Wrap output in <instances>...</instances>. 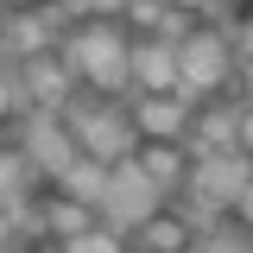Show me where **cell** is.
<instances>
[{"instance_id": "1", "label": "cell", "mask_w": 253, "mask_h": 253, "mask_svg": "<svg viewBox=\"0 0 253 253\" xmlns=\"http://www.w3.org/2000/svg\"><path fill=\"white\" fill-rule=\"evenodd\" d=\"M63 126H70V139H76V152L95 158V165H121L126 152H133V126H126V114H114V108H95V101H76L70 114H63Z\"/></svg>"}, {"instance_id": "2", "label": "cell", "mask_w": 253, "mask_h": 253, "mask_svg": "<svg viewBox=\"0 0 253 253\" xmlns=\"http://www.w3.org/2000/svg\"><path fill=\"white\" fill-rule=\"evenodd\" d=\"M63 63L76 70V76H89L95 89H126V38L114 26H83L70 44H63Z\"/></svg>"}, {"instance_id": "3", "label": "cell", "mask_w": 253, "mask_h": 253, "mask_svg": "<svg viewBox=\"0 0 253 253\" xmlns=\"http://www.w3.org/2000/svg\"><path fill=\"white\" fill-rule=\"evenodd\" d=\"M171 57H177V95L184 89H221L228 83V44H221L215 32H190L171 44Z\"/></svg>"}, {"instance_id": "4", "label": "cell", "mask_w": 253, "mask_h": 253, "mask_svg": "<svg viewBox=\"0 0 253 253\" xmlns=\"http://www.w3.org/2000/svg\"><path fill=\"white\" fill-rule=\"evenodd\" d=\"M101 209H108V221H114V228L152 221V209H158V190L146 184V171H139L133 158H121V165H108V190H101Z\"/></svg>"}, {"instance_id": "5", "label": "cell", "mask_w": 253, "mask_h": 253, "mask_svg": "<svg viewBox=\"0 0 253 253\" xmlns=\"http://www.w3.org/2000/svg\"><path fill=\"white\" fill-rule=\"evenodd\" d=\"M13 76H19V108H32V114H57L63 101H70V63L51 57V51L26 57Z\"/></svg>"}, {"instance_id": "6", "label": "cell", "mask_w": 253, "mask_h": 253, "mask_svg": "<svg viewBox=\"0 0 253 253\" xmlns=\"http://www.w3.org/2000/svg\"><path fill=\"white\" fill-rule=\"evenodd\" d=\"M196 184V196L203 203H215V209H247V152H215V158H203V171L190 177Z\"/></svg>"}, {"instance_id": "7", "label": "cell", "mask_w": 253, "mask_h": 253, "mask_svg": "<svg viewBox=\"0 0 253 253\" xmlns=\"http://www.w3.org/2000/svg\"><path fill=\"white\" fill-rule=\"evenodd\" d=\"M26 165L51 171V177H63V171L76 165V139H70V126H63L57 114H32L26 121Z\"/></svg>"}, {"instance_id": "8", "label": "cell", "mask_w": 253, "mask_h": 253, "mask_svg": "<svg viewBox=\"0 0 253 253\" xmlns=\"http://www.w3.org/2000/svg\"><path fill=\"white\" fill-rule=\"evenodd\" d=\"M184 126H190V101L184 95H146L133 108V133H146V139H177Z\"/></svg>"}, {"instance_id": "9", "label": "cell", "mask_w": 253, "mask_h": 253, "mask_svg": "<svg viewBox=\"0 0 253 253\" xmlns=\"http://www.w3.org/2000/svg\"><path fill=\"white\" fill-rule=\"evenodd\" d=\"M126 76H139L146 95H177V57H171V44H139V51H126Z\"/></svg>"}, {"instance_id": "10", "label": "cell", "mask_w": 253, "mask_h": 253, "mask_svg": "<svg viewBox=\"0 0 253 253\" xmlns=\"http://www.w3.org/2000/svg\"><path fill=\"white\" fill-rule=\"evenodd\" d=\"M126 158L146 171V184H152V190H165V184L184 177V152H177V139H152L146 152H126Z\"/></svg>"}, {"instance_id": "11", "label": "cell", "mask_w": 253, "mask_h": 253, "mask_svg": "<svg viewBox=\"0 0 253 253\" xmlns=\"http://www.w3.org/2000/svg\"><path fill=\"white\" fill-rule=\"evenodd\" d=\"M63 190H70V203H101V190H108V165H95V158H83L76 152V165L63 171Z\"/></svg>"}, {"instance_id": "12", "label": "cell", "mask_w": 253, "mask_h": 253, "mask_svg": "<svg viewBox=\"0 0 253 253\" xmlns=\"http://www.w3.org/2000/svg\"><path fill=\"white\" fill-rule=\"evenodd\" d=\"M0 38H6V44H13L19 57H38L51 32H44V19H38V13H13V19H6V32H0Z\"/></svg>"}, {"instance_id": "13", "label": "cell", "mask_w": 253, "mask_h": 253, "mask_svg": "<svg viewBox=\"0 0 253 253\" xmlns=\"http://www.w3.org/2000/svg\"><path fill=\"white\" fill-rule=\"evenodd\" d=\"M184 241H190V221L184 215H152V247L158 253H184Z\"/></svg>"}, {"instance_id": "14", "label": "cell", "mask_w": 253, "mask_h": 253, "mask_svg": "<svg viewBox=\"0 0 253 253\" xmlns=\"http://www.w3.org/2000/svg\"><path fill=\"white\" fill-rule=\"evenodd\" d=\"M44 221L57 228L63 241H70V234H83V228H95V221H89V209H83V203H51V209H44Z\"/></svg>"}, {"instance_id": "15", "label": "cell", "mask_w": 253, "mask_h": 253, "mask_svg": "<svg viewBox=\"0 0 253 253\" xmlns=\"http://www.w3.org/2000/svg\"><path fill=\"white\" fill-rule=\"evenodd\" d=\"M63 253H121V234L114 228H83V234H70Z\"/></svg>"}, {"instance_id": "16", "label": "cell", "mask_w": 253, "mask_h": 253, "mask_svg": "<svg viewBox=\"0 0 253 253\" xmlns=\"http://www.w3.org/2000/svg\"><path fill=\"white\" fill-rule=\"evenodd\" d=\"M19 177H26V152H0V203L19 196Z\"/></svg>"}, {"instance_id": "17", "label": "cell", "mask_w": 253, "mask_h": 253, "mask_svg": "<svg viewBox=\"0 0 253 253\" xmlns=\"http://www.w3.org/2000/svg\"><path fill=\"white\" fill-rule=\"evenodd\" d=\"M6 108H19V76H13V70H0V114H6Z\"/></svg>"}, {"instance_id": "18", "label": "cell", "mask_w": 253, "mask_h": 253, "mask_svg": "<svg viewBox=\"0 0 253 253\" xmlns=\"http://www.w3.org/2000/svg\"><path fill=\"white\" fill-rule=\"evenodd\" d=\"M126 19H139V26H158V19H165V6H146V0H139V6H126Z\"/></svg>"}, {"instance_id": "19", "label": "cell", "mask_w": 253, "mask_h": 253, "mask_svg": "<svg viewBox=\"0 0 253 253\" xmlns=\"http://www.w3.org/2000/svg\"><path fill=\"white\" fill-rule=\"evenodd\" d=\"M184 253H209V247H184Z\"/></svg>"}]
</instances>
